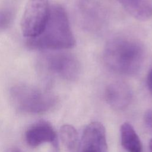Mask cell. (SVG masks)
Segmentation results:
<instances>
[{
	"label": "cell",
	"instance_id": "1",
	"mask_svg": "<svg viewBox=\"0 0 152 152\" xmlns=\"http://www.w3.org/2000/svg\"><path fill=\"white\" fill-rule=\"evenodd\" d=\"M26 40L29 49L42 51H59L73 48L75 39L65 8L58 4L50 5L48 19L41 32Z\"/></svg>",
	"mask_w": 152,
	"mask_h": 152
},
{
	"label": "cell",
	"instance_id": "2",
	"mask_svg": "<svg viewBox=\"0 0 152 152\" xmlns=\"http://www.w3.org/2000/svg\"><path fill=\"white\" fill-rule=\"evenodd\" d=\"M144 59L142 45L138 40L126 36L110 39L103 52V60L112 71L125 75L137 74Z\"/></svg>",
	"mask_w": 152,
	"mask_h": 152
},
{
	"label": "cell",
	"instance_id": "3",
	"mask_svg": "<svg viewBox=\"0 0 152 152\" xmlns=\"http://www.w3.org/2000/svg\"><path fill=\"white\" fill-rule=\"evenodd\" d=\"M10 98L17 110L35 114L48 112L57 102L56 96L48 90L24 83L15 84L10 88Z\"/></svg>",
	"mask_w": 152,
	"mask_h": 152
},
{
	"label": "cell",
	"instance_id": "4",
	"mask_svg": "<svg viewBox=\"0 0 152 152\" xmlns=\"http://www.w3.org/2000/svg\"><path fill=\"white\" fill-rule=\"evenodd\" d=\"M36 66L38 74L45 80L51 75L74 80L80 71V64L76 58L71 53L63 52L43 51L37 59Z\"/></svg>",
	"mask_w": 152,
	"mask_h": 152
},
{
	"label": "cell",
	"instance_id": "5",
	"mask_svg": "<svg viewBox=\"0 0 152 152\" xmlns=\"http://www.w3.org/2000/svg\"><path fill=\"white\" fill-rule=\"evenodd\" d=\"M50 5L49 0H27L20 23L25 37H34L41 32L48 19Z\"/></svg>",
	"mask_w": 152,
	"mask_h": 152
},
{
	"label": "cell",
	"instance_id": "6",
	"mask_svg": "<svg viewBox=\"0 0 152 152\" xmlns=\"http://www.w3.org/2000/svg\"><path fill=\"white\" fill-rule=\"evenodd\" d=\"M80 152H107L106 129L102 124L93 122L86 126L81 139Z\"/></svg>",
	"mask_w": 152,
	"mask_h": 152
},
{
	"label": "cell",
	"instance_id": "7",
	"mask_svg": "<svg viewBox=\"0 0 152 152\" xmlns=\"http://www.w3.org/2000/svg\"><path fill=\"white\" fill-rule=\"evenodd\" d=\"M25 140L31 147H36L46 142L51 143L53 147L58 146L57 135L53 127L44 121L35 123L29 127L25 133Z\"/></svg>",
	"mask_w": 152,
	"mask_h": 152
},
{
	"label": "cell",
	"instance_id": "8",
	"mask_svg": "<svg viewBox=\"0 0 152 152\" xmlns=\"http://www.w3.org/2000/svg\"><path fill=\"white\" fill-rule=\"evenodd\" d=\"M105 98L112 107L122 109L129 104L132 99V91L125 83L115 81L109 84L106 88Z\"/></svg>",
	"mask_w": 152,
	"mask_h": 152
},
{
	"label": "cell",
	"instance_id": "9",
	"mask_svg": "<svg viewBox=\"0 0 152 152\" xmlns=\"http://www.w3.org/2000/svg\"><path fill=\"white\" fill-rule=\"evenodd\" d=\"M95 0H80L78 3V12L86 27L97 28L104 20L102 7Z\"/></svg>",
	"mask_w": 152,
	"mask_h": 152
},
{
	"label": "cell",
	"instance_id": "10",
	"mask_svg": "<svg viewBox=\"0 0 152 152\" xmlns=\"http://www.w3.org/2000/svg\"><path fill=\"white\" fill-rule=\"evenodd\" d=\"M134 18L147 20L152 15V0H117Z\"/></svg>",
	"mask_w": 152,
	"mask_h": 152
},
{
	"label": "cell",
	"instance_id": "11",
	"mask_svg": "<svg viewBox=\"0 0 152 152\" xmlns=\"http://www.w3.org/2000/svg\"><path fill=\"white\" fill-rule=\"evenodd\" d=\"M121 144L128 152H142L141 140L134 127L128 122L124 123L120 128Z\"/></svg>",
	"mask_w": 152,
	"mask_h": 152
},
{
	"label": "cell",
	"instance_id": "12",
	"mask_svg": "<svg viewBox=\"0 0 152 152\" xmlns=\"http://www.w3.org/2000/svg\"><path fill=\"white\" fill-rule=\"evenodd\" d=\"M59 135L62 142L69 150L76 149L78 144V136L75 128L68 124L62 125L59 131Z\"/></svg>",
	"mask_w": 152,
	"mask_h": 152
},
{
	"label": "cell",
	"instance_id": "13",
	"mask_svg": "<svg viewBox=\"0 0 152 152\" xmlns=\"http://www.w3.org/2000/svg\"><path fill=\"white\" fill-rule=\"evenodd\" d=\"M14 16L12 7L7 6L0 7V31L7 29L12 23Z\"/></svg>",
	"mask_w": 152,
	"mask_h": 152
},
{
	"label": "cell",
	"instance_id": "14",
	"mask_svg": "<svg viewBox=\"0 0 152 152\" xmlns=\"http://www.w3.org/2000/svg\"><path fill=\"white\" fill-rule=\"evenodd\" d=\"M144 122L146 126L152 131V108L148 109L144 115Z\"/></svg>",
	"mask_w": 152,
	"mask_h": 152
},
{
	"label": "cell",
	"instance_id": "15",
	"mask_svg": "<svg viewBox=\"0 0 152 152\" xmlns=\"http://www.w3.org/2000/svg\"><path fill=\"white\" fill-rule=\"evenodd\" d=\"M147 84L150 91L152 93V68H151L147 77Z\"/></svg>",
	"mask_w": 152,
	"mask_h": 152
},
{
	"label": "cell",
	"instance_id": "16",
	"mask_svg": "<svg viewBox=\"0 0 152 152\" xmlns=\"http://www.w3.org/2000/svg\"><path fill=\"white\" fill-rule=\"evenodd\" d=\"M7 152H22V151H21L17 147H12V148H9Z\"/></svg>",
	"mask_w": 152,
	"mask_h": 152
},
{
	"label": "cell",
	"instance_id": "17",
	"mask_svg": "<svg viewBox=\"0 0 152 152\" xmlns=\"http://www.w3.org/2000/svg\"><path fill=\"white\" fill-rule=\"evenodd\" d=\"M149 152H152V139L149 142Z\"/></svg>",
	"mask_w": 152,
	"mask_h": 152
}]
</instances>
